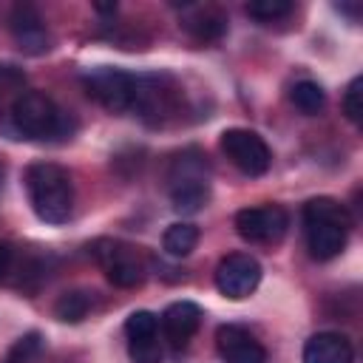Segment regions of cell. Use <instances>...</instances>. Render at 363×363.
I'll use <instances>...</instances> for the list:
<instances>
[{
	"mask_svg": "<svg viewBox=\"0 0 363 363\" xmlns=\"http://www.w3.org/2000/svg\"><path fill=\"white\" fill-rule=\"evenodd\" d=\"M352 213L343 201L318 196L303 204V235H306V250L318 261H329L343 252L349 227H352Z\"/></svg>",
	"mask_w": 363,
	"mask_h": 363,
	"instance_id": "6da1fadb",
	"label": "cell"
},
{
	"mask_svg": "<svg viewBox=\"0 0 363 363\" xmlns=\"http://www.w3.org/2000/svg\"><path fill=\"white\" fill-rule=\"evenodd\" d=\"M26 193L31 210L45 224H65L74 213L71 176L54 162H34L26 170Z\"/></svg>",
	"mask_w": 363,
	"mask_h": 363,
	"instance_id": "7a4b0ae2",
	"label": "cell"
},
{
	"mask_svg": "<svg viewBox=\"0 0 363 363\" xmlns=\"http://www.w3.org/2000/svg\"><path fill=\"white\" fill-rule=\"evenodd\" d=\"M11 122L26 139L54 142L74 133V119L43 91H23L11 105Z\"/></svg>",
	"mask_w": 363,
	"mask_h": 363,
	"instance_id": "3957f363",
	"label": "cell"
},
{
	"mask_svg": "<svg viewBox=\"0 0 363 363\" xmlns=\"http://www.w3.org/2000/svg\"><path fill=\"white\" fill-rule=\"evenodd\" d=\"M207 156L196 147L179 153L170 164V201L179 213H199L210 201V182H207Z\"/></svg>",
	"mask_w": 363,
	"mask_h": 363,
	"instance_id": "277c9868",
	"label": "cell"
},
{
	"mask_svg": "<svg viewBox=\"0 0 363 363\" xmlns=\"http://www.w3.org/2000/svg\"><path fill=\"white\" fill-rule=\"evenodd\" d=\"M88 250L113 286L130 289L145 281V258L136 247H130L125 241H113V238H99Z\"/></svg>",
	"mask_w": 363,
	"mask_h": 363,
	"instance_id": "5b68a950",
	"label": "cell"
},
{
	"mask_svg": "<svg viewBox=\"0 0 363 363\" xmlns=\"http://www.w3.org/2000/svg\"><path fill=\"white\" fill-rule=\"evenodd\" d=\"M179 105V88L170 82V77L159 74H133V102L130 111L139 113L145 122L159 125L162 119L173 116Z\"/></svg>",
	"mask_w": 363,
	"mask_h": 363,
	"instance_id": "8992f818",
	"label": "cell"
},
{
	"mask_svg": "<svg viewBox=\"0 0 363 363\" xmlns=\"http://www.w3.org/2000/svg\"><path fill=\"white\" fill-rule=\"evenodd\" d=\"M82 88L91 99H96L102 108H108L111 113H125L130 111L133 102V74L119 71V68H91L82 74Z\"/></svg>",
	"mask_w": 363,
	"mask_h": 363,
	"instance_id": "52a82bcc",
	"label": "cell"
},
{
	"mask_svg": "<svg viewBox=\"0 0 363 363\" xmlns=\"http://www.w3.org/2000/svg\"><path fill=\"white\" fill-rule=\"evenodd\" d=\"M221 150L244 176H264L272 162L267 142L247 128H227L221 133Z\"/></svg>",
	"mask_w": 363,
	"mask_h": 363,
	"instance_id": "ba28073f",
	"label": "cell"
},
{
	"mask_svg": "<svg viewBox=\"0 0 363 363\" xmlns=\"http://www.w3.org/2000/svg\"><path fill=\"white\" fill-rule=\"evenodd\" d=\"M289 216L281 204L244 207L235 213V230L250 244H278L286 235Z\"/></svg>",
	"mask_w": 363,
	"mask_h": 363,
	"instance_id": "9c48e42d",
	"label": "cell"
},
{
	"mask_svg": "<svg viewBox=\"0 0 363 363\" xmlns=\"http://www.w3.org/2000/svg\"><path fill=\"white\" fill-rule=\"evenodd\" d=\"M258 284H261V264L247 252H230L216 267V289L230 301H241L252 295Z\"/></svg>",
	"mask_w": 363,
	"mask_h": 363,
	"instance_id": "30bf717a",
	"label": "cell"
},
{
	"mask_svg": "<svg viewBox=\"0 0 363 363\" xmlns=\"http://www.w3.org/2000/svg\"><path fill=\"white\" fill-rule=\"evenodd\" d=\"M128 354L133 363H162V343H159V318L147 309L130 312L125 320Z\"/></svg>",
	"mask_w": 363,
	"mask_h": 363,
	"instance_id": "8fae6325",
	"label": "cell"
},
{
	"mask_svg": "<svg viewBox=\"0 0 363 363\" xmlns=\"http://www.w3.org/2000/svg\"><path fill=\"white\" fill-rule=\"evenodd\" d=\"M216 349L224 363H267V349L261 340L238 323H224L216 329Z\"/></svg>",
	"mask_w": 363,
	"mask_h": 363,
	"instance_id": "7c38bea8",
	"label": "cell"
},
{
	"mask_svg": "<svg viewBox=\"0 0 363 363\" xmlns=\"http://www.w3.org/2000/svg\"><path fill=\"white\" fill-rule=\"evenodd\" d=\"M9 28H11L14 43L26 54H45L51 48V34L45 28V20L40 17V11L31 3H17L11 9Z\"/></svg>",
	"mask_w": 363,
	"mask_h": 363,
	"instance_id": "4fadbf2b",
	"label": "cell"
},
{
	"mask_svg": "<svg viewBox=\"0 0 363 363\" xmlns=\"http://www.w3.org/2000/svg\"><path fill=\"white\" fill-rule=\"evenodd\" d=\"M201 326V309L193 301H176L162 312V335L173 349H184Z\"/></svg>",
	"mask_w": 363,
	"mask_h": 363,
	"instance_id": "5bb4252c",
	"label": "cell"
},
{
	"mask_svg": "<svg viewBox=\"0 0 363 363\" xmlns=\"http://www.w3.org/2000/svg\"><path fill=\"white\" fill-rule=\"evenodd\" d=\"M301 363H354V346L340 332H318L303 343Z\"/></svg>",
	"mask_w": 363,
	"mask_h": 363,
	"instance_id": "9a60e30c",
	"label": "cell"
},
{
	"mask_svg": "<svg viewBox=\"0 0 363 363\" xmlns=\"http://www.w3.org/2000/svg\"><path fill=\"white\" fill-rule=\"evenodd\" d=\"M184 9L190 11L184 20H182V28L199 40V43H216L224 37L227 31V17L216 9V6H193V3H184Z\"/></svg>",
	"mask_w": 363,
	"mask_h": 363,
	"instance_id": "2e32d148",
	"label": "cell"
},
{
	"mask_svg": "<svg viewBox=\"0 0 363 363\" xmlns=\"http://www.w3.org/2000/svg\"><path fill=\"white\" fill-rule=\"evenodd\" d=\"M196 244H199V227L190 224V221H176V224H170V227L164 230V235H162V247H164V252L173 255V258L190 255V252L196 250Z\"/></svg>",
	"mask_w": 363,
	"mask_h": 363,
	"instance_id": "e0dca14e",
	"label": "cell"
},
{
	"mask_svg": "<svg viewBox=\"0 0 363 363\" xmlns=\"http://www.w3.org/2000/svg\"><path fill=\"white\" fill-rule=\"evenodd\" d=\"M94 306V295L85 292V289H71V292H62L54 303V315L62 320V323H79Z\"/></svg>",
	"mask_w": 363,
	"mask_h": 363,
	"instance_id": "ac0fdd59",
	"label": "cell"
},
{
	"mask_svg": "<svg viewBox=\"0 0 363 363\" xmlns=\"http://www.w3.org/2000/svg\"><path fill=\"white\" fill-rule=\"evenodd\" d=\"M289 99H292V105H295L301 113H306V116H315V113L323 111V105H326L323 88H320L318 82H312V79L295 82L292 91H289Z\"/></svg>",
	"mask_w": 363,
	"mask_h": 363,
	"instance_id": "d6986e66",
	"label": "cell"
},
{
	"mask_svg": "<svg viewBox=\"0 0 363 363\" xmlns=\"http://www.w3.org/2000/svg\"><path fill=\"white\" fill-rule=\"evenodd\" d=\"M40 352H43V335L40 332H26L11 343L3 363H34L40 357Z\"/></svg>",
	"mask_w": 363,
	"mask_h": 363,
	"instance_id": "ffe728a7",
	"label": "cell"
},
{
	"mask_svg": "<svg viewBox=\"0 0 363 363\" xmlns=\"http://www.w3.org/2000/svg\"><path fill=\"white\" fill-rule=\"evenodd\" d=\"M292 9H295V6H292L289 0H252V3H247V14L255 17V20H264V23L281 20V17H286Z\"/></svg>",
	"mask_w": 363,
	"mask_h": 363,
	"instance_id": "44dd1931",
	"label": "cell"
},
{
	"mask_svg": "<svg viewBox=\"0 0 363 363\" xmlns=\"http://www.w3.org/2000/svg\"><path fill=\"white\" fill-rule=\"evenodd\" d=\"M343 113L349 122L360 125L363 119V77H354L343 94Z\"/></svg>",
	"mask_w": 363,
	"mask_h": 363,
	"instance_id": "7402d4cb",
	"label": "cell"
},
{
	"mask_svg": "<svg viewBox=\"0 0 363 363\" xmlns=\"http://www.w3.org/2000/svg\"><path fill=\"white\" fill-rule=\"evenodd\" d=\"M23 82H26V74H23L17 65L0 62V91H3V88H20Z\"/></svg>",
	"mask_w": 363,
	"mask_h": 363,
	"instance_id": "603a6c76",
	"label": "cell"
},
{
	"mask_svg": "<svg viewBox=\"0 0 363 363\" xmlns=\"http://www.w3.org/2000/svg\"><path fill=\"white\" fill-rule=\"evenodd\" d=\"M11 264H14V247L9 241H0V281L11 272Z\"/></svg>",
	"mask_w": 363,
	"mask_h": 363,
	"instance_id": "cb8c5ba5",
	"label": "cell"
},
{
	"mask_svg": "<svg viewBox=\"0 0 363 363\" xmlns=\"http://www.w3.org/2000/svg\"><path fill=\"white\" fill-rule=\"evenodd\" d=\"M335 11H340V14H346L352 23L360 17V11H357V6H349V3H335Z\"/></svg>",
	"mask_w": 363,
	"mask_h": 363,
	"instance_id": "d4e9b609",
	"label": "cell"
}]
</instances>
